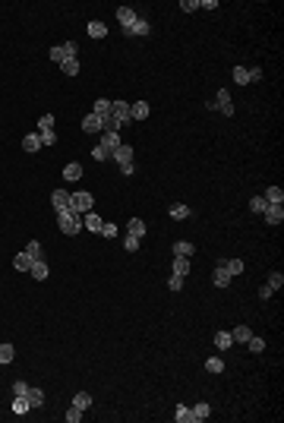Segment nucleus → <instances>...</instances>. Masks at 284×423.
I'll return each instance as SVG.
<instances>
[{"label":"nucleus","mask_w":284,"mask_h":423,"mask_svg":"<svg viewBox=\"0 0 284 423\" xmlns=\"http://www.w3.org/2000/svg\"><path fill=\"white\" fill-rule=\"evenodd\" d=\"M120 145H123L120 133H104V136H101V149H107L111 155H114V149H120Z\"/></svg>","instance_id":"10"},{"label":"nucleus","mask_w":284,"mask_h":423,"mask_svg":"<svg viewBox=\"0 0 284 423\" xmlns=\"http://www.w3.org/2000/svg\"><path fill=\"white\" fill-rule=\"evenodd\" d=\"M13 357H16V347H13V344H0V366L13 363Z\"/></svg>","instance_id":"26"},{"label":"nucleus","mask_w":284,"mask_h":423,"mask_svg":"<svg viewBox=\"0 0 284 423\" xmlns=\"http://www.w3.org/2000/svg\"><path fill=\"white\" fill-rule=\"evenodd\" d=\"M92 114L95 117H107V114H111V101H107V98H98L95 107H92Z\"/></svg>","instance_id":"30"},{"label":"nucleus","mask_w":284,"mask_h":423,"mask_svg":"<svg viewBox=\"0 0 284 423\" xmlns=\"http://www.w3.org/2000/svg\"><path fill=\"white\" fill-rule=\"evenodd\" d=\"M25 401H29V407H41L44 404V392H41V388H29Z\"/></svg>","instance_id":"24"},{"label":"nucleus","mask_w":284,"mask_h":423,"mask_svg":"<svg viewBox=\"0 0 284 423\" xmlns=\"http://www.w3.org/2000/svg\"><path fill=\"white\" fill-rule=\"evenodd\" d=\"M215 111L227 114V117L234 114V101H231V95H227V89H221V92H218V98H215Z\"/></svg>","instance_id":"7"},{"label":"nucleus","mask_w":284,"mask_h":423,"mask_svg":"<svg viewBox=\"0 0 284 423\" xmlns=\"http://www.w3.org/2000/svg\"><path fill=\"white\" fill-rule=\"evenodd\" d=\"M246 73H249V82H259V79H262V76H265V73H262V70H259V66H253V70H246Z\"/></svg>","instance_id":"53"},{"label":"nucleus","mask_w":284,"mask_h":423,"mask_svg":"<svg viewBox=\"0 0 284 423\" xmlns=\"http://www.w3.org/2000/svg\"><path fill=\"white\" fill-rule=\"evenodd\" d=\"M22 149L29 152V155H32V152H38V149H41V136H38V133H29V136L22 139Z\"/></svg>","instance_id":"18"},{"label":"nucleus","mask_w":284,"mask_h":423,"mask_svg":"<svg viewBox=\"0 0 284 423\" xmlns=\"http://www.w3.org/2000/svg\"><path fill=\"white\" fill-rule=\"evenodd\" d=\"M136 19H139V16H136V10H133V6H120V10H117V22L123 25V29H130Z\"/></svg>","instance_id":"8"},{"label":"nucleus","mask_w":284,"mask_h":423,"mask_svg":"<svg viewBox=\"0 0 284 423\" xmlns=\"http://www.w3.org/2000/svg\"><path fill=\"white\" fill-rule=\"evenodd\" d=\"M25 256H29L32 262H35V259H44V253H41V243H38V240H29V243H25Z\"/></svg>","instance_id":"21"},{"label":"nucleus","mask_w":284,"mask_h":423,"mask_svg":"<svg viewBox=\"0 0 284 423\" xmlns=\"http://www.w3.org/2000/svg\"><path fill=\"white\" fill-rule=\"evenodd\" d=\"M57 227L63 234H70V237H76V234L82 231V218H79L76 212H57Z\"/></svg>","instance_id":"1"},{"label":"nucleus","mask_w":284,"mask_h":423,"mask_svg":"<svg viewBox=\"0 0 284 423\" xmlns=\"http://www.w3.org/2000/svg\"><path fill=\"white\" fill-rule=\"evenodd\" d=\"M180 10H183V13H196V10H199V0H180Z\"/></svg>","instance_id":"47"},{"label":"nucleus","mask_w":284,"mask_h":423,"mask_svg":"<svg viewBox=\"0 0 284 423\" xmlns=\"http://www.w3.org/2000/svg\"><path fill=\"white\" fill-rule=\"evenodd\" d=\"M60 70H63V76H76V73H79V60H76V57L63 60V63H60Z\"/></svg>","instance_id":"33"},{"label":"nucleus","mask_w":284,"mask_h":423,"mask_svg":"<svg viewBox=\"0 0 284 423\" xmlns=\"http://www.w3.org/2000/svg\"><path fill=\"white\" fill-rule=\"evenodd\" d=\"M111 161H117V167L126 174V177H130V174H133V145H126V142H123L120 149H114Z\"/></svg>","instance_id":"2"},{"label":"nucleus","mask_w":284,"mask_h":423,"mask_svg":"<svg viewBox=\"0 0 284 423\" xmlns=\"http://www.w3.org/2000/svg\"><path fill=\"white\" fill-rule=\"evenodd\" d=\"M82 227H89V231H95V234H98V231H101V218H98L95 212H85V218H82Z\"/></svg>","instance_id":"25"},{"label":"nucleus","mask_w":284,"mask_h":423,"mask_svg":"<svg viewBox=\"0 0 284 423\" xmlns=\"http://www.w3.org/2000/svg\"><path fill=\"white\" fill-rule=\"evenodd\" d=\"M212 284H215V287H231V275H227L224 265H218V268L212 272Z\"/></svg>","instance_id":"11"},{"label":"nucleus","mask_w":284,"mask_h":423,"mask_svg":"<svg viewBox=\"0 0 284 423\" xmlns=\"http://www.w3.org/2000/svg\"><path fill=\"white\" fill-rule=\"evenodd\" d=\"M111 120L114 123H130V104L126 101H111Z\"/></svg>","instance_id":"5"},{"label":"nucleus","mask_w":284,"mask_h":423,"mask_svg":"<svg viewBox=\"0 0 284 423\" xmlns=\"http://www.w3.org/2000/svg\"><path fill=\"white\" fill-rule=\"evenodd\" d=\"M70 196H73V193H70V190H63V186H60V190H54V193H51L54 212H73V205H70Z\"/></svg>","instance_id":"3"},{"label":"nucleus","mask_w":284,"mask_h":423,"mask_svg":"<svg viewBox=\"0 0 284 423\" xmlns=\"http://www.w3.org/2000/svg\"><path fill=\"white\" fill-rule=\"evenodd\" d=\"M92 155L98 158V161H111V152H107V149H101V145H95V149H92Z\"/></svg>","instance_id":"49"},{"label":"nucleus","mask_w":284,"mask_h":423,"mask_svg":"<svg viewBox=\"0 0 284 423\" xmlns=\"http://www.w3.org/2000/svg\"><path fill=\"white\" fill-rule=\"evenodd\" d=\"M152 32V25H148V19H136V22L126 29V35H136V38H142V35H148Z\"/></svg>","instance_id":"13"},{"label":"nucleus","mask_w":284,"mask_h":423,"mask_svg":"<svg viewBox=\"0 0 284 423\" xmlns=\"http://www.w3.org/2000/svg\"><path fill=\"white\" fill-rule=\"evenodd\" d=\"M193 250H196V246L189 243V240H177V243H174V256H183V259H189V256H193Z\"/></svg>","instance_id":"20"},{"label":"nucleus","mask_w":284,"mask_h":423,"mask_svg":"<svg viewBox=\"0 0 284 423\" xmlns=\"http://www.w3.org/2000/svg\"><path fill=\"white\" fill-rule=\"evenodd\" d=\"M38 136H41V145H54V142H57L54 130H47V133H38Z\"/></svg>","instance_id":"51"},{"label":"nucleus","mask_w":284,"mask_h":423,"mask_svg":"<svg viewBox=\"0 0 284 423\" xmlns=\"http://www.w3.org/2000/svg\"><path fill=\"white\" fill-rule=\"evenodd\" d=\"M54 130V114H44V117H38V133H47Z\"/></svg>","instance_id":"39"},{"label":"nucleus","mask_w":284,"mask_h":423,"mask_svg":"<svg viewBox=\"0 0 284 423\" xmlns=\"http://www.w3.org/2000/svg\"><path fill=\"white\" fill-rule=\"evenodd\" d=\"M262 218H265V224L278 227L284 221V205H265V212H262Z\"/></svg>","instance_id":"6"},{"label":"nucleus","mask_w":284,"mask_h":423,"mask_svg":"<svg viewBox=\"0 0 284 423\" xmlns=\"http://www.w3.org/2000/svg\"><path fill=\"white\" fill-rule=\"evenodd\" d=\"M29 388H32V385H25V382H13V395H19V398H25V395H29Z\"/></svg>","instance_id":"46"},{"label":"nucleus","mask_w":284,"mask_h":423,"mask_svg":"<svg viewBox=\"0 0 284 423\" xmlns=\"http://www.w3.org/2000/svg\"><path fill=\"white\" fill-rule=\"evenodd\" d=\"M89 35L92 38H104L107 35V25L104 22H89Z\"/></svg>","instance_id":"38"},{"label":"nucleus","mask_w":284,"mask_h":423,"mask_svg":"<svg viewBox=\"0 0 284 423\" xmlns=\"http://www.w3.org/2000/svg\"><path fill=\"white\" fill-rule=\"evenodd\" d=\"M82 177V164H76V161H70V164L63 167V180H79Z\"/></svg>","instance_id":"23"},{"label":"nucleus","mask_w":284,"mask_h":423,"mask_svg":"<svg viewBox=\"0 0 284 423\" xmlns=\"http://www.w3.org/2000/svg\"><path fill=\"white\" fill-rule=\"evenodd\" d=\"M218 265H224L231 278H234V275H240V272H243V262H240V259H221Z\"/></svg>","instance_id":"27"},{"label":"nucleus","mask_w":284,"mask_h":423,"mask_svg":"<svg viewBox=\"0 0 284 423\" xmlns=\"http://www.w3.org/2000/svg\"><path fill=\"white\" fill-rule=\"evenodd\" d=\"M174 420L177 423H193V414H189L186 404H177V414H174Z\"/></svg>","instance_id":"35"},{"label":"nucleus","mask_w":284,"mask_h":423,"mask_svg":"<svg viewBox=\"0 0 284 423\" xmlns=\"http://www.w3.org/2000/svg\"><path fill=\"white\" fill-rule=\"evenodd\" d=\"M167 215H171L174 221H183V218H189V205H183V202H174L171 209H167Z\"/></svg>","instance_id":"17"},{"label":"nucleus","mask_w":284,"mask_h":423,"mask_svg":"<svg viewBox=\"0 0 284 423\" xmlns=\"http://www.w3.org/2000/svg\"><path fill=\"white\" fill-rule=\"evenodd\" d=\"M281 284H284V275H281V272H272V275H268V287H272V291H278Z\"/></svg>","instance_id":"42"},{"label":"nucleus","mask_w":284,"mask_h":423,"mask_svg":"<svg viewBox=\"0 0 284 423\" xmlns=\"http://www.w3.org/2000/svg\"><path fill=\"white\" fill-rule=\"evenodd\" d=\"M126 234H130V237H145V221H142V218H130Z\"/></svg>","instance_id":"16"},{"label":"nucleus","mask_w":284,"mask_h":423,"mask_svg":"<svg viewBox=\"0 0 284 423\" xmlns=\"http://www.w3.org/2000/svg\"><path fill=\"white\" fill-rule=\"evenodd\" d=\"M234 82H237V85H249V73H246V66H234Z\"/></svg>","instance_id":"36"},{"label":"nucleus","mask_w":284,"mask_h":423,"mask_svg":"<svg viewBox=\"0 0 284 423\" xmlns=\"http://www.w3.org/2000/svg\"><path fill=\"white\" fill-rule=\"evenodd\" d=\"M272 294H275V291H272V287H268V284H265V287H259V300H268V297H272Z\"/></svg>","instance_id":"54"},{"label":"nucleus","mask_w":284,"mask_h":423,"mask_svg":"<svg viewBox=\"0 0 284 423\" xmlns=\"http://www.w3.org/2000/svg\"><path fill=\"white\" fill-rule=\"evenodd\" d=\"M199 10H218V0H205V3H199Z\"/></svg>","instance_id":"55"},{"label":"nucleus","mask_w":284,"mask_h":423,"mask_svg":"<svg viewBox=\"0 0 284 423\" xmlns=\"http://www.w3.org/2000/svg\"><path fill=\"white\" fill-rule=\"evenodd\" d=\"M262 199H265L268 205H284V190H281V186H268Z\"/></svg>","instance_id":"12"},{"label":"nucleus","mask_w":284,"mask_h":423,"mask_svg":"<svg viewBox=\"0 0 284 423\" xmlns=\"http://www.w3.org/2000/svg\"><path fill=\"white\" fill-rule=\"evenodd\" d=\"M249 335H253V332H249V325H237L234 332H231V338H234V341H240V344H246Z\"/></svg>","instance_id":"31"},{"label":"nucleus","mask_w":284,"mask_h":423,"mask_svg":"<svg viewBox=\"0 0 284 423\" xmlns=\"http://www.w3.org/2000/svg\"><path fill=\"white\" fill-rule=\"evenodd\" d=\"M63 54H66V60H70V57H79V48H76V41H66V44H63Z\"/></svg>","instance_id":"48"},{"label":"nucleus","mask_w":284,"mask_h":423,"mask_svg":"<svg viewBox=\"0 0 284 423\" xmlns=\"http://www.w3.org/2000/svg\"><path fill=\"white\" fill-rule=\"evenodd\" d=\"M13 265H16L19 272H29V268H32V259L25 256V253H16V256H13Z\"/></svg>","instance_id":"34"},{"label":"nucleus","mask_w":284,"mask_h":423,"mask_svg":"<svg viewBox=\"0 0 284 423\" xmlns=\"http://www.w3.org/2000/svg\"><path fill=\"white\" fill-rule=\"evenodd\" d=\"M167 287H171V291H183V278H180V275H171Z\"/></svg>","instance_id":"50"},{"label":"nucleus","mask_w":284,"mask_h":423,"mask_svg":"<svg viewBox=\"0 0 284 423\" xmlns=\"http://www.w3.org/2000/svg\"><path fill=\"white\" fill-rule=\"evenodd\" d=\"M32 411V407H29V401H25V398H19V395H16V398H13V414H19V417H25V414H29Z\"/></svg>","instance_id":"32"},{"label":"nucleus","mask_w":284,"mask_h":423,"mask_svg":"<svg viewBox=\"0 0 284 423\" xmlns=\"http://www.w3.org/2000/svg\"><path fill=\"white\" fill-rule=\"evenodd\" d=\"M70 205H73V212H92V205H95V199H92V193H73L70 196Z\"/></svg>","instance_id":"4"},{"label":"nucleus","mask_w":284,"mask_h":423,"mask_svg":"<svg viewBox=\"0 0 284 423\" xmlns=\"http://www.w3.org/2000/svg\"><path fill=\"white\" fill-rule=\"evenodd\" d=\"M29 275H32L35 281H44V278H47V262H44V259H35L32 268H29Z\"/></svg>","instance_id":"15"},{"label":"nucleus","mask_w":284,"mask_h":423,"mask_svg":"<svg viewBox=\"0 0 284 423\" xmlns=\"http://www.w3.org/2000/svg\"><path fill=\"white\" fill-rule=\"evenodd\" d=\"M246 344H249V351H253V354H262V351H265V341H262V338H256V335H249V341H246Z\"/></svg>","instance_id":"40"},{"label":"nucleus","mask_w":284,"mask_h":423,"mask_svg":"<svg viewBox=\"0 0 284 423\" xmlns=\"http://www.w3.org/2000/svg\"><path fill=\"white\" fill-rule=\"evenodd\" d=\"M189 414H193V423H202V420H208V414H212V407L205 404V401H199L196 407H189Z\"/></svg>","instance_id":"14"},{"label":"nucleus","mask_w":284,"mask_h":423,"mask_svg":"<svg viewBox=\"0 0 284 423\" xmlns=\"http://www.w3.org/2000/svg\"><path fill=\"white\" fill-rule=\"evenodd\" d=\"M265 205H268V202H265L262 196H253V199H249V209H253V212H259V215L265 212Z\"/></svg>","instance_id":"41"},{"label":"nucleus","mask_w":284,"mask_h":423,"mask_svg":"<svg viewBox=\"0 0 284 423\" xmlns=\"http://www.w3.org/2000/svg\"><path fill=\"white\" fill-rule=\"evenodd\" d=\"M171 268H174V275H180V278H186V275H189V259H183V256H174Z\"/></svg>","instance_id":"19"},{"label":"nucleus","mask_w":284,"mask_h":423,"mask_svg":"<svg viewBox=\"0 0 284 423\" xmlns=\"http://www.w3.org/2000/svg\"><path fill=\"white\" fill-rule=\"evenodd\" d=\"M205 370L208 373H224V360H221V357H208L205 360Z\"/></svg>","instance_id":"37"},{"label":"nucleus","mask_w":284,"mask_h":423,"mask_svg":"<svg viewBox=\"0 0 284 423\" xmlns=\"http://www.w3.org/2000/svg\"><path fill=\"white\" fill-rule=\"evenodd\" d=\"M231 344H234L231 332H215V347H218V351H227Z\"/></svg>","instance_id":"22"},{"label":"nucleus","mask_w":284,"mask_h":423,"mask_svg":"<svg viewBox=\"0 0 284 423\" xmlns=\"http://www.w3.org/2000/svg\"><path fill=\"white\" fill-rule=\"evenodd\" d=\"M63 417H66V423H79V420H82V411H79V407H76V404H73V407H70V411H66V414H63Z\"/></svg>","instance_id":"43"},{"label":"nucleus","mask_w":284,"mask_h":423,"mask_svg":"<svg viewBox=\"0 0 284 423\" xmlns=\"http://www.w3.org/2000/svg\"><path fill=\"white\" fill-rule=\"evenodd\" d=\"M82 130H85V133H101V117H95V114H89V117L82 120Z\"/></svg>","instance_id":"28"},{"label":"nucleus","mask_w":284,"mask_h":423,"mask_svg":"<svg viewBox=\"0 0 284 423\" xmlns=\"http://www.w3.org/2000/svg\"><path fill=\"white\" fill-rule=\"evenodd\" d=\"M73 404H76L79 411H85V407H92V395L89 392H76L73 395Z\"/></svg>","instance_id":"29"},{"label":"nucleus","mask_w":284,"mask_h":423,"mask_svg":"<svg viewBox=\"0 0 284 423\" xmlns=\"http://www.w3.org/2000/svg\"><path fill=\"white\" fill-rule=\"evenodd\" d=\"M148 114H152L148 101H136V104H130V120H148Z\"/></svg>","instance_id":"9"},{"label":"nucleus","mask_w":284,"mask_h":423,"mask_svg":"<svg viewBox=\"0 0 284 423\" xmlns=\"http://www.w3.org/2000/svg\"><path fill=\"white\" fill-rule=\"evenodd\" d=\"M123 246H126V253H136V250H139V237H130V234H126V237H123Z\"/></svg>","instance_id":"45"},{"label":"nucleus","mask_w":284,"mask_h":423,"mask_svg":"<svg viewBox=\"0 0 284 423\" xmlns=\"http://www.w3.org/2000/svg\"><path fill=\"white\" fill-rule=\"evenodd\" d=\"M98 234H104V237H117V224H101Z\"/></svg>","instance_id":"52"},{"label":"nucleus","mask_w":284,"mask_h":423,"mask_svg":"<svg viewBox=\"0 0 284 423\" xmlns=\"http://www.w3.org/2000/svg\"><path fill=\"white\" fill-rule=\"evenodd\" d=\"M51 60H54V63H63V60H66V54H63V44L51 48Z\"/></svg>","instance_id":"44"}]
</instances>
